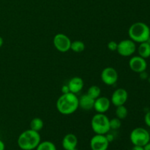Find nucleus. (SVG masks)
Listing matches in <instances>:
<instances>
[{
	"label": "nucleus",
	"instance_id": "obj_1",
	"mask_svg": "<svg viewBox=\"0 0 150 150\" xmlns=\"http://www.w3.org/2000/svg\"><path fill=\"white\" fill-rule=\"evenodd\" d=\"M57 109L63 115H70L77 111L79 108V98L76 94L68 92L62 94L57 101Z\"/></svg>",
	"mask_w": 150,
	"mask_h": 150
},
{
	"label": "nucleus",
	"instance_id": "obj_2",
	"mask_svg": "<svg viewBox=\"0 0 150 150\" xmlns=\"http://www.w3.org/2000/svg\"><path fill=\"white\" fill-rule=\"evenodd\" d=\"M17 142L21 149L34 150L41 142L40 135L39 132L29 129L19 135Z\"/></svg>",
	"mask_w": 150,
	"mask_h": 150
},
{
	"label": "nucleus",
	"instance_id": "obj_3",
	"mask_svg": "<svg viewBox=\"0 0 150 150\" xmlns=\"http://www.w3.org/2000/svg\"><path fill=\"white\" fill-rule=\"evenodd\" d=\"M128 35L135 42H146L150 38V27L144 22H136L129 28Z\"/></svg>",
	"mask_w": 150,
	"mask_h": 150
},
{
	"label": "nucleus",
	"instance_id": "obj_4",
	"mask_svg": "<svg viewBox=\"0 0 150 150\" xmlns=\"http://www.w3.org/2000/svg\"><path fill=\"white\" fill-rule=\"evenodd\" d=\"M91 127L95 134L105 135L111 130L110 120L105 114L97 113L91 120Z\"/></svg>",
	"mask_w": 150,
	"mask_h": 150
},
{
	"label": "nucleus",
	"instance_id": "obj_5",
	"mask_svg": "<svg viewBox=\"0 0 150 150\" xmlns=\"http://www.w3.org/2000/svg\"><path fill=\"white\" fill-rule=\"evenodd\" d=\"M130 140L133 146H144L150 142L149 132L144 127H136L130 133Z\"/></svg>",
	"mask_w": 150,
	"mask_h": 150
},
{
	"label": "nucleus",
	"instance_id": "obj_6",
	"mask_svg": "<svg viewBox=\"0 0 150 150\" xmlns=\"http://www.w3.org/2000/svg\"><path fill=\"white\" fill-rule=\"evenodd\" d=\"M71 42L72 41L69 37L62 33L57 34L53 39V43L55 48L62 53H66L70 50Z\"/></svg>",
	"mask_w": 150,
	"mask_h": 150
},
{
	"label": "nucleus",
	"instance_id": "obj_7",
	"mask_svg": "<svg viewBox=\"0 0 150 150\" xmlns=\"http://www.w3.org/2000/svg\"><path fill=\"white\" fill-rule=\"evenodd\" d=\"M136 51V42L130 39H125L118 43L117 51L122 57H128L133 55Z\"/></svg>",
	"mask_w": 150,
	"mask_h": 150
},
{
	"label": "nucleus",
	"instance_id": "obj_8",
	"mask_svg": "<svg viewBox=\"0 0 150 150\" xmlns=\"http://www.w3.org/2000/svg\"><path fill=\"white\" fill-rule=\"evenodd\" d=\"M103 83L108 86H113L118 81V73L115 68L112 67H107L102 70L100 75Z\"/></svg>",
	"mask_w": 150,
	"mask_h": 150
},
{
	"label": "nucleus",
	"instance_id": "obj_9",
	"mask_svg": "<svg viewBox=\"0 0 150 150\" xmlns=\"http://www.w3.org/2000/svg\"><path fill=\"white\" fill-rule=\"evenodd\" d=\"M109 144L105 135L95 134L91 139L89 146L92 150H107Z\"/></svg>",
	"mask_w": 150,
	"mask_h": 150
},
{
	"label": "nucleus",
	"instance_id": "obj_10",
	"mask_svg": "<svg viewBox=\"0 0 150 150\" xmlns=\"http://www.w3.org/2000/svg\"><path fill=\"white\" fill-rule=\"evenodd\" d=\"M127 99H128V93L127 90L123 88H119L113 92L110 100L111 104L117 107L119 105H125L127 101Z\"/></svg>",
	"mask_w": 150,
	"mask_h": 150
},
{
	"label": "nucleus",
	"instance_id": "obj_11",
	"mask_svg": "<svg viewBox=\"0 0 150 150\" xmlns=\"http://www.w3.org/2000/svg\"><path fill=\"white\" fill-rule=\"evenodd\" d=\"M129 67L135 73H140L146 71L147 67L146 59L142 58L140 56H134L129 60Z\"/></svg>",
	"mask_w": 150,
	"mask_h": 150
},
{
	"label": "nucleus",
	"instance_id": "obj_12",
	"mask_svg": "<svg viewBox=\"0 0 150 150\" xmlns=\"http://www.w3.org/2000/svg\"><path fill=\"white\" fill-rule=\"evenodd\" d=\"M111 100L107 97H100L95 100L94 109L99 114H105L111 107Z\"/></svg>",
	"mask_w": 150,
	"mask_h": 150
},
{
	"label": "nucleus",
	"instance_id": "obj_13",
	"mask_svg": "<svg viewBox=\"0 0 150 150\" xmlns=\"http://www.w3.org/2000/svg\"><path fill=\"white\" fill-rule=\"evenodd\" d=\"M62 145L65 150H70L76 148L78 145L77 137L73 133H67L63 138Z\"/></svg>",
	"mask_w": 150,
	"mask_h": 150
},
{
	"label": "nucleus",
	"instance_id": "obj_14",
	"mask_svg": "<svg viewBox=\"0 0 150 150\" xmlns=\"http://www.w3.org/2000/svg\"><path fill=\"white\" fill-rule=\"evenodd\" d=\"M83 81L80 77H73L69 81L67 86H68L70 92L73 94H78L83 89Z\"/></svg>",
	"mask_w": 150,
	"mask_h": 150
},
{
	"label": "nucleus",
	"instance_id": "obj_15",
	"mask_svg": "<svg viewBox=\"0 0 150 150\" xmlns=\"http://www.w3.org/2000/svg\"><path fill=\"white\" fill-rule=\"evenodd\" d=\"M95 100L89 97L87 94L82 95L79 98V105L84 111H90L94 108Z\"/></svg>",
	"mask_w": 150,
	"mask_h": 150
},
{
	"label": "nucleus",
	"instance_id": "obj_16",
	"mask_svg": "<svg viewBox=\"0 0 150 150\" xmlns=\"http://www.w3.org/2000/svg\"><path fill=\"white\" fill-rule=\"evenodd\" d=\"M139 56L144 59H147L150 57V44L148 42H144L140 43L138 48Z\"/></svg>",
	"mask_w": 150,
	"mask_h": 150
},
{
	"label": "nucleus",
	"instance_id": "obj_17",
	"mask_svg": "<svg viewBox=\"0 0 150 150\" xmlns=\"http://www.w3.org/2000/svg\"><path fill=\"white\" fill-rule=\"evenodd\" d=\"M44 122L42 119L39 117H35L32 119V121L30 122V129L35 131L40 132L42 128H43Z\"/></svg>",
	"mask_w": 150,
	"mask_h": 150
},
{
	"label": "nucleus",
	"instance_id": "obj_18",
	"mask_svg": "<svg viewBox=\"0 0 150 150\" xmlns=\"http://www.w3.org/2000/svg\"><path fill=\"white\" fill-rule=\"evenodd\" d=\"M116 117H117L120 120H124L126 117H127V114H128V110L126 108V106L125 105H119L117 106V109L115 111Z\"/></svg>",
	"mask_w": 150,
	"mask_h": 150
},
{
	"label": "nucleus",
	"instance_id": "obj_19",
	"mask_svg": "<svg viewBox=\"0 0 150 150\" xmlns=\"http://www.w3.org/2000/svg\"><path fill=\"white\" fill-rule=\"evenodd\" d=\"M35 150H57L55 144L50 141H44L39 144Z\"/></svg>",
	"mask_w": 150,
	"mask_h": 150
},
{
	"label": "nucleus",
	"instance_id": "obj_20",
	"mask_svg": "<svg viewBox=\"0 0 150 150\" xmlns=\"http://www.w3.org/2000/svg\"><path fill=\"white\" fill-rule=\"evenodd\" d=\"M70 50L75 53H81L85 50V44L81 40H75L71 42Z\"/></svg>",
	"mask_w": 150,
	"mask_h": 150
},
{
	"label": "nucleus",
	"instance_id": "obj_21",
	"mask_svg": "<svg viewBox=\"0 0 150 150\" xmlns=\"http://www.w3.org/2000/svg\"><path fill=\"white\" fill-rule=\"evenodd\" d=\"M86 94H87L89 97H91V98H93L94 100H95L100 96L101 89L99 86H96V85H93V86H91L88 89Z\"/></svg>",
	"mask_w": 150,
	"mask_h": 150
},
{
	"label": "nucleus",
	"instance_id": "obj_22",
	"mask_svg": "<svg viewBox=\"0 0 150 150\" xmlns=\"http://www.w3.org/2000/svg\"><path fill=\"white\" fill-rule=\"evenodd\" d=\"M122 126L121 120L118 119L117 117L113 118L110 120V128L111 130H119Z\"/></svg>",
	"mask_w": 150,
	"mask_h": 150
},
{
	"label": "nucleus",
	"instance_id": "obj_23",
	"mask_svg": "<svg viewBox=\"0 0 150 150\" xmlns=\"http://www.w3.org/2000/svg\"><path fill=\"white\" fill-rule=\"evenodd\" d=\"M117 46H118V42H117L114 40L110 41L107 45L108 49L111 51H117Z\"/></svg>",
	"mask_w": 150,
	"mask_h": 150
},
{
	"label": "nucleus",
	"instance_id": "obj_24",
	"mask_svg": "<svg viewBox=\"0 0 150 150\" xmlns=\"http://www.w3.org/2000/svg\"><path fill=\"white\" fill-rule=\"evenodd\" d=\"M144 122L146 126L150 127V111H148L144 116Z\"/></svg>",
	"mask_w": 150,
	"mask_h": 150
},
{
	"label": "nucleus",
	"instance_id": "obj_25",
	"mask_svg": "<svg viewBox=\"0 0 150 150\" xmlns=\"http://www.w3.org/2000/svg\"><path fill=\"white\" fill-rule=\"evenodd\" d=\"M61 91H62V94H66V93H68V92H70V89H69L68 86H67V85H63V86H62Z\"/></svg>",
	"mask_w": 150,
	"mask_h": 150
},
{
	"label": "nucleus",
	"instance_id": "obj_26",
	"mask_svg": "<svg viewBox=\"0 0 150 150\" xmlns=\"http://www.w3.org/2000/svg\"><path fill=\"white\" fill-rule=\"evenodd\" d=\"M105 137H106L107 140L108 141V142H109V143L112 142L113 141H114V135L111 134V133H108L105 134Z\"/></svg>",
	"mask_w": 150,
	"mask_h": 150
},
{
	"label": "nucleus",
	"instance_id": "obj_27",
	"mask_svg": "<svg viewBox=\"0 0 150 150\" xmlns=\"http://www.w3.org/2000/svg\"><path fill=\"white\" fill-rule=\"evenodd\" d=\"M140 74V78L142 79H143V80H145V79H148V74L146 73V71H144V72H142V73H139Z\"/></svg>",
	"mask_w": 150,
	"mask_h": 150
},
{
	"label": "nucleus",
	"instance_id": "obj_28",
	"mask_svg": "<svg viewBox=\"0 0 150 150\" xmlns=\"http://www.w3.org/2000/svg\"><path fill=\"white\" fill-rule=\"evenodd\" d=\"M131 150H144V147L142 146H133Z\"/></svg>",
	"mask_w": 150,
	"mask_h": 150
},
{
	"label": "nucleus",
	"instance_id": "obj_29",
	"mask_svg": "<svg viewBox=\"0 0 150 150\" xmlns=\"http://www.w3.org/2000/svg\"><path fill=\"white\" fill-rule=\"evenodd\" d=\"M5 149V145L4 143L1 140H0V150H4Z\"/></svg>",
	"mask_w": 150,
	"mask_h": 150
},
{
	"label": "nucleus",
	"instance_id": "obj_30",
	"mask_svg": "<svg viewBox=\"0 0 150 150\" xmlns=\"http://www.w3.org/2000/svg\"><path fill=\"white\" fill-rule=\"evenodd\" d=\"M144 147V150H150V142H149L146 145H145Z\"/></svg>",
	"mask_w": 150,
	"mask_h": 150
},
{
	"label": "nucleus",
	"instance_id": "obj_31",
	"mask_svg": "<svg viewBox=\"0 0 150 150\" xmlns=\"http://www.w3.org/2000/svg\"><path fill=\"white\" fill-rule=\"evenodd\" d=\"M3 43H4V40L1 37H0V48L3 45Z\"/></svg>",
	"mask_w": 150,
	"mask_h": 150
},
{
	"label": "nucleus",
	"instance_id": "obj_32",
	"mask_svg": "<svg viewBox=\"0 0 150 150\" xmlns=\"http://www.w3.org/2000/svg\"><path fill=\"white\" fill-rule=\"evenodd\" d=\"M70 150H79L77 149V148H74V149H70Z\"/></svg>",
	"mask_w": 150,
	"mask_h": 150
},
{
	"label": "nucleus",
	"instance_id": "obj_33",
	"mask_svg": "<svg viewBox=\"0 0 150 150\" xmlns=\"http://www.w3.org/2000/svg\"><path fill=\"white\" fill-rule=\"evenodd\" d=\"M148 80H149V83H150V77H148Z\"/></svg>",
	"mask_w": 150,
	"mask_h": 150
},
{
	"label": "nucleus",
	"instance_id": "obj_34",
	"mask_svg": "<svg viewBox=\"0 0 150 150\" xmlns=\"http://www.w3.org/2000/svg\"><path fill=\"white\" fill-rule=\"evenodd\" d=\"M149 139H150V133H149Z\"/></svg>",
	"mask_w": 150,
	"mask_h": 150
}]
</instances>
